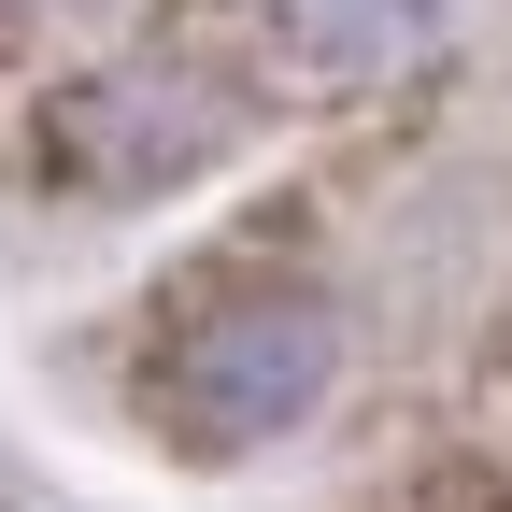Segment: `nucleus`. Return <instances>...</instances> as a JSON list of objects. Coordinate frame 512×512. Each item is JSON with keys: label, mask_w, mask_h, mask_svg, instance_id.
Here are the masks:
<instances>
[{"label": "nucleus", "mask_w": 512, "mask_h": 512, "mask_svg": "<svg viewBox=\"0 0 512 512\" xmlns=\"http://www.w3.org/2000/svg\"><path fill=\"white\" fill-rule=\"evenodd\" d=\"M328 370H342V328L313 299H228V313H200V328L143 370V413L185 456H256V441H285L328 399Z\"/></svg>", "instance_id": "obj_1"}, {"label": "nucleus", "mask_w": 512, "mask_h": 512, "mask_svg": "<svg viewBox=\"0 0 512 512\" xmlns=\"http://www.w3.org/2000/svg\"><path fill=\"white\" fill-rule=\"evenodd\" d=\"M228 143H242V100L200 72V57H171V43L100 57V72H72L43 100V171L86 185V200H157V185L214 171Z\"/></svg>", "instance_id": "obj_2"}, {"label": "nucleus", "mask_w": 512, "mask_h": 512, "mask_svg": "<svg viewBox=\"0 0 512 512\" xmlns=\"http://www.w3.org/2000/svg\"><path fill=\"white\" fill-rule=\"evenodd\" d=\"M271 43L299 72H399V57L441 29V0H256Z\"/></svg>", "instance_id": "obj_3"}, {"label": "nucleus", "mask_w": 512, "mask_h": 512, "mask_svg": "<svg viewBox=\"0 0 512 512\" xmlns=\"http://www.w3.org/2000/svg\"><path fill=\"white\" fill-rule=\"evenodd\" d=\"M0 512H15V498H0Z\"/></svg>", "instance_id": "obj_4"}]
</instances>
